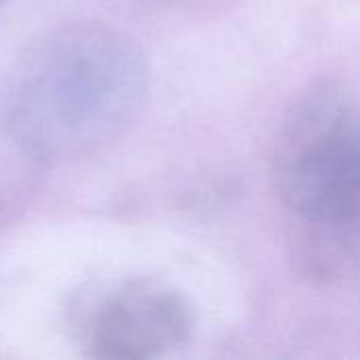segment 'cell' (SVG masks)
<instances>
[{"label":"cell","instance_id":"obj_5","mask_svg":"<svg viewBox=\"0 0 360 360\" xmlns=\"http://www.w3.org/2000/svg\"><path fill=\"white\" fill-rule=\"evenodd\" d=\"M44 167L0 118V224L27 205Z\"/></svg>","mask_w":360,"mask_h":360},{"label":"cell","instance_id":"obj_4","mask_svg":"<svg viewBox=\"0 0 360 360\" xmlns=\"http://www.w3.org/2000/svg\"><path fill=\"white\" fill-rule=\"evenodd\" d=\"M297 243V262L306 276L321 283L360 274V217L306 221Z\"/></svg>","mask_w":360,"mask_h":360},{"label":"cell","instance_id":"obj_6","mask_svg":"<svg viewBox=\"0 0 360 360\" xmlns=\"http://www.w3.org/2000/svg\"><path fill=\"white\" fill-rule=\"evenodd\" d=\"M146 2H156V4H181L188 0H146Z\"/></svg>","mask_w":360,"mask_h":360},{"label":"cell","instance_id":"obj_7","mask_svg":"<svg viewBox=\"0 0 360 360\" xmlns=\"http://www.w3.org/2000/svg\"><path fill=\"white\" fill-rule=\"evenodd\" d=\"M0 4H2V0H0Z\"/></svg>","mask_w":360,"mask_h":360},{"label":"cell","instance_id":"obj_2","mask_svg":"<svg viewBox=\"0 0 360 360\" xmlns=\"http://www.w3.org/2000/svg\"><path fill=\"white\" fill-rule=\"evenodd\" d=\"M274 177L300 219L360 217V105L350 91L319 82L293 103L276 139Z\"/></svg>","mask_w":360,"mask_h":360},{"label":"cell","instance_id":"obj_1","mask_svg":"<svg viewBox=\"0 0 360 360\" xmlns=\"http://www.w3.org/2000/svg\"><path fill=\"white\" fill-rule=\"evenodd\" d=\"M150 68L139 44L99 21L61 23L13 63L2 122L44 165L91 156L143 110Z\"/></svg>","mask_w":360,"mask_h":360},{"label":"cell","instance_id":"obj_3","mask_svg":"<svg viewBox=\"0 0 360 360\" xmlns=\"http://www.w3.org/2000/svg\"><path fill=\"white\" fill-rule=\"evenodd\" d=\"M84 331L97 359H152L192 338L194 312L165 283L129 281L93 308Z\"/></svg>","mask_w":360,"mask_h":360}]
</instances>
